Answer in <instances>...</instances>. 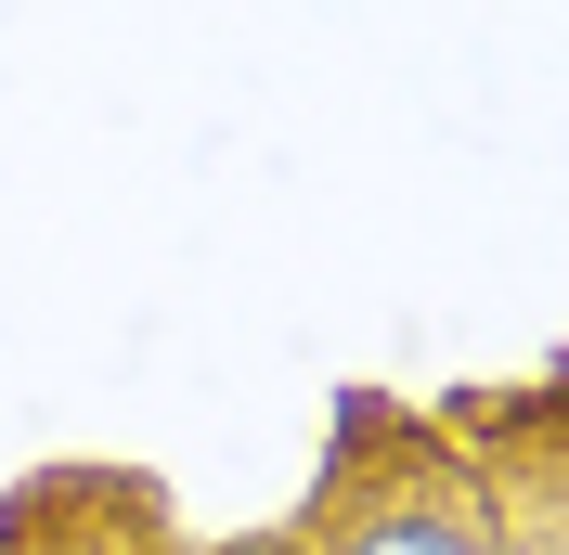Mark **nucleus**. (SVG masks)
<instances>
[{
  "label": "nucleus",
  "instance_id": "nucleus-3",
  "mask_svg": "<svg viewBox=\"0 0 569 555\" xmlns=\"http://www.w3.org/2000/svg\"><path fill=\"white\" fill-rule=\"evenodd\" d=\"M0 555H27V504H0Z\"/></svg>",
  "mask_w": 569,
  "mask_h": 555
},
{
  "label": "nucleus",
  "instance_id": "nucleus-2",
  "mask_svg": "<svg viewBox=\"0 0 569 555\" xmlns=\"http://www.w3.org/2000/svg\"><path fill=\"white\" fill-rule=\"evenodd\" d=\"M389 452H415V414L389 387H337V426H323V465H311V504H350Z\"/></svg>",
  "mask_w": 569,
  "mask_h": 555
},
{
  "label": "nucleus",
  "instance_id": "nucleus-1",
  "mask_svg": "<svg viewBox=\"0 0 569 555\" xmlns=\"http://www.w3.org/2000/svg\"><path fill=\"white\" fill-rule=\"evenodd\" d=\"M311 555H505V529H492V504L466 478H362L337 517H323V543Z\"/></svg>",
  "mask_w": 569,
  "mask_h": 555
}]
</instances>
